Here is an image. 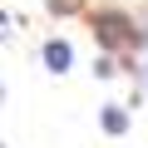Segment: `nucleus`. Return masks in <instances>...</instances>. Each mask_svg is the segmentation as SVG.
I'll use <instances>...</instances> for the list:
<instances>
[{
  "instance_id": "obj_2",
  "label": "nucleus",
  "mask_w": 148,
  "mask_h": 148,
  "mask_svg": "<svg viewBox=\"0 0 148 148\" xmlns=\"http://www.w3.org/2000/svg\"><path fill=\"white\" fill-rule=\"evenodd\" d=\"M69 59H74V49H69L64 40H49V45H45V64H49L54 74H64V69H69Z\"/></svg>"
},
{
  "instance_id": "obj_1",
  "label": "nucleus",
  "mask_w": 148,
  "mask_h": 148,
  "mask_svg": "<svg viewBox=\"0 0 148 148\" xmlns=\"http://www.w3.org/2000/svg\"><path fill=\"white\" fill-rule=\"evenodd\" d=\"M94 25H99L104 45H138V40H143V35H133V25H128V20L119 15V10H104V15H99Z\"/></svg>"
},
{
  "instance_id": "obj_3",
  "label": "nucleus",
  "mask_w": 148,
  "mask_h": 148,
  "mask_svg": "<svg viewBox=\"0 0 148 148\" xmlns=\"http://www.w3.org/2000/svg\"><path fill=\"white\" fill-rule=\"evenodd\" d=\"M104 128H109V133H123V128H128V114H123V109H104Z\"/></svg>"
}]
</instances>
